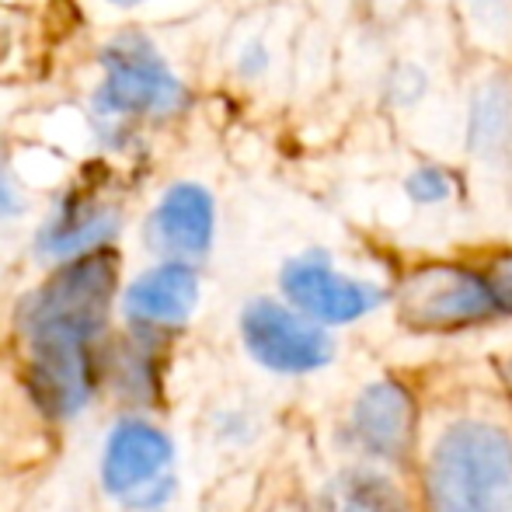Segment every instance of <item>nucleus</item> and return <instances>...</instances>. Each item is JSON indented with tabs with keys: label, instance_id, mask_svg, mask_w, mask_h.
<instances>
[{
	"label": "nucleus",
	"instance_id": "1",
	"mask_svg": "<svg viewBox=\"0 0 512 512\" xmlns=\"http://www.w3.org/2000/svg\"><path fill=\"white\" fill-rule=\"evenodd\" d=\"M102 81L91 95V129L102 147H126L140 122L175 119L192 95L147 32H119L98 53Z\"/></svg>",
	"mask_w": 512,
	"mask_h": 512
},
{
	"label": "nucleus",
	"instance_id": "2",
	"mask_svg": "<svg viewBox=\"0 0 512 512\" xmlns=\"http://www.w3.org/2000/svg\"><path fill=\"white\" fill-rule=\"evenodd\" d=\"M115 265L112 251L60 262V269L21 300L18 328L35 345H95L108 324V307L115 297Z\"/></svg>",
	"mask_w": 512,
	"mask_h": 512
},
{
	"label": "nucleus",
	"instance_id": "3",
	"mask_svg": "<svg viewBox=\"0 0 512 512\" xmlns=\"http://www.w3.org/2000/svg\"><path fill=\"white\" fill-rule=\"evenodd\" d=\"M429 499L436 512H512V439L485 422L450 425L432 453Z\"/></svg>",
	"mask_w": 512,
	"mask_h": 512
},
{
	"label": "nucleus",
	"instance_id": "4",
	"mask_svg": "<svg viewBox=\"0 0 512 512\" xmlns=\"http://www.w3.org/2000/svg\"><path fill=\"white\" fill-rule=\"evenodd\" d=\"M102 488L129 512H157L175 499V446L157 425L122 418L105 439Z\"/></svg>",
	"mask_w": 512,
	"mask_h": 512
},
{
	"label": "nucleus",
	"instance_id": "5",
	"mask_svg": "<svg viewBox=\"0 0 512 512\" xmlns=\"http://www.w3.org/2000/svg\"><path fill=\"white\" fill-rule=\"evenodd\" d=\"M401 317L411 328H467L506 317L488 272L429 265L401 286Z\"/></svg>",
	"mask_w": 512,
	"mask_h": 512
},
{
	"label": "nucleus",
	"instance_id": "6",
	"mask_svg": "<svg viewBox=\"0 0 512 512\" xmlns=\"http://www.w3.org/2000/svg\"><path fill=\"white\" fill-rule=\"evenodd\" d=\"M241 338L251 359L272 373H314L335 356L321 324L276 300H251L241 310Z\"/></svg>",
	"mask_w": 512,
	"mask_h": 512
},
{
	"label": "nucleus",
	"instance_id": "7",
	"mask_svg": "<svg viewBox=\"0 0 512 512\" xmlns=\"http://www.w3.org/2000/svg\"><path fill=\"white\" fill-rule=\"evenodd\" d=\"M279 286H283L286 300L317 324L359 321L387 300L380 286L338 272L324 251L290 258L279 272Z\"/></svg>",
	"mask_w": 512,
	"mask_h": 512
},
{
	"label": "nucleus",
	"instance_id": "8",
	"mask_svg": "<svg viewBox=\"0 0 512 512\" xmlns=\"http://www.w3.org/2000/svg\"><path fill=\"white\" fill-rule=\"evenodd\" d=\"M98 366L91 345H35L28 359V394L49 418H77L91 405Z\"/></svg>",
	"mask_w": 512,
	"mask_h": 512
},
{
	"label": "nucleus",
	"instance_id": "9",
	"mask_svg": "<svg viewBox=\"0 0 512 512\" xmlns=\"http://www.w3.org/2000/svg\"><path fill=\"white\" fill-rule=\"evenodd\" d=\"M216 237V199L199 182H175L150 209L147 241L168 258H203Z\"/></svg>",
	"mask_w": 512,
	"mask_h": 512
},
{
	"label": "nucleus",
	"instance_id": "10",
	"mask_svg": "<svg viewBox=\"0 0 512 512\" xmlns=\"http://www.w3.org/2000/svg\"><path fill=\"white\" fill-rule=\"evenodd\" d=\"M349 443L377 460H401L415 443V401L401 384L380 380L359 394L349 418Z\"/></svg>",
	"mask_w": 512,
	"mask_h": 512
},
{
	"label": "nucleus",
	"instance_id": "11",
	"mask_svg": "<svg viewBox=\"0 0 512 512\" xmlns=\"http://www.w3.org/2000/svg\"><path fill=\"white\" fill-rule=\"evenodd\" d=\"M122 227L119 206L95 196H63L46 223L35 234V251L49 262H70V258L91 255L112 244Z\"/></svg>",
	"mask_w": 512,
	"mask_h": 512
},
{
	"label": "nucleus",
	"instance_id": "12",
	"mask_svg": "<svg viewBox=\"0 0 512 512\" xmlns=\"http://www.w3.org/2000/svg\"><path fill=\"white\" fill-rule=\"evenodd\" d=\"M199 272L192 262L168 258L154 269L140 272L126 286L122 310L140 328H182L199 307Z\"/></svg>",
	"mask_w": 512,
	"mask_h": 512
},
{
	"label": "nucleus",
	"instance_id": "13",
	"mask_svg": "<svg viewBox=\"0 0 512 512\" xmlns=\"http://www.w3.org/2000/svg\"><path fill=\"white\" fill-rule=\"evenodd\" d=\"M464 147L478 164H506L512 154V74H485L467 95Z\"/></svg>",
	"mask_w": 512,
	"mask_h": 512
},
{
	"label": "nucleus",
	"instance_id": "14",
	"mask_svg": "<svg viewBox=\"0 0 512 512\" xmlns=\"http://www.w3.org/2000/svg\"><path fill=\"white\" fill-rule=\"evenodd\" d=\"M317 512H408V506L384 474L352 467L324 488Z\"/></svg>",
	"mask_w": 512,
	"mask_h": 512
},
{
	"label": "nucleus",
	"instance_id": "15",
	"mask_svg": "<svg viewBox=\"0 0 512 512\" xmlns=\"http://www.w3.org/2000/svg\"><path fill=\"white\" fill-rule=\"evenodd\" d=\"M405 196L415 206H425V209L446 206L457 196V178H453V171L443 168V164H418L405 178Z\"/></svg>",
	"mask_w": 512,
	"mask_h": 512
},
{
	"label": "nucleus",
	"instance_id": "16",
	"mask_svg": "<svg viewBox=\"0 0 512 512\" xmlns=\"http://www.w3.org/2000/svg\"><path fill=\"white\" fill-rule=\"evenodd\" d=\"M230 67H234L237 81L244 84H258L272 74L276 67V49H272L269 35L265 32H251L241 35L234 46V56H230Z\"/></svg>",
	"mask_w": 512,
	"mask_h": 512
},
{
	"label": "nucleus",
	"instance_id": "17",
	"mask_svg": "<svg viewBox=\"0 0 512 512\" xmlns=\"http://www.w3.org/2000/svg\"><path fill=\"white\" fill-rule=\"evenodd\" d=\"M88 4L119 18H171V14L196 11L203 0H88Z\"/></svg>",
	"mask_w": 512,
	"mask_h": 512
},
{
	"label": "nucleus",
	"instance_id": "18",
	"mask_svg": "<svg viewBox=\"0 0 512 512\" xmlns=\"http://www.w3.org/2000/svg\"><path fill=\"white\" fill-rule=\"evenodd\" d=\"M384 95L394 108H411L429 95V74H425L418 63H398V67L387 74Z\"/></svg>",
	"mask_w": 512,
	"mask_h": 512
},
{
	"label": "nucleus",
	"instance_id": "19",
	"mask_svg": "<svg viewBox=\"0 0 512 512\" xmlns=\"http://www.w3.org/2000/svg\"><path fill=\"white\" fill-rule=\"evenodd\" d=\"M471 7V14H478L481 28H485L488 39H499V35L509 32L512 25V0H464Z\"/></svg>",
	"mask_w": 512,
	"mask_h": 512
},
{
	"label": "nucleus",
	"instance_id": "20",
	"mask_svg": "<svg viewBox=\"0 0 512 512\" xmlns=\"http://www.w3.org/2000/svg\"><path fill=\"white\" fill-rule=\"evenodd\" d=\"M488 276H492L495 290H499V300H502V307H506V314H512V255L499 258Z\"/></svg>",
	"mask_w": 512,
	"mask_h": 512
},
{
	"label": "nucleus",
	"instance_id": "21",
	"mask_svg": "<svg viewBox=\"0 0 512 512\" xmlns=\"http://www.w3.org/2000/svg\"><path fill=\"white\" fill-rule=\"evenodd\" d=\"M21 209H25V203H21L11 175H7L4 164H0V220H11V216H18Z\"/></svg>",
	"mask_w": 512,
	"mask_h": 512
}]
</instances>
